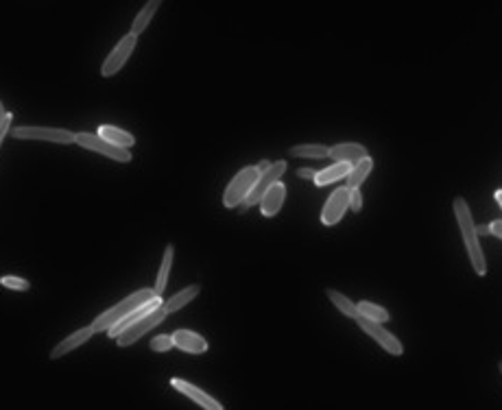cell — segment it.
I'll use <instances>...</instances> for the list:
<instances>
[{"label": "cell", "mask_w": 502, "mask_h": 410, "mask_svg": "<svg viewBox=\"0 0 502 410\" xmlns=\"http://www.w3.org/2000/svg\"><path fill=\"white\" fill-rule=\"evenodd\" d=\"M452 210H454V217H456V223H458V229H461V236H463V242H465V249H468L470 264H472L476 275H485V273H487L485 253H483V249H480L476 223L472 219V212H470L468 201L463 197H456L454 203H452Z\"/></svg>", "instance_id": "1"}, {"label": "cell", "mask_w": 502, "mask_h": 410, "mask_svg": "<svg viewBox=\"0 0 502 410\" xmlns=\"http://www.w3.org/2000/svg\"><path fill=\"white\" fill-rule=\"evenodd\" d=\"M155 297H157L155 288H140V290H136L133 295L125 297L123 301H118L116 306H112L110 310L103 312V315H98L94 319V323H92L94 334H96V332H98V334H100V332H107L112 325H116L118 321H123L125 317L131 315V312H136L138 308H143L145 303H149Z\"/></svg>", "instance_id": "2"}, {"label": "cell", "mask_w": 502, "mask_h": 410, "mask_svg": "<svg viewBox=\"0 0 502 410\" xmlns=\"http://www.w3.org/2000/svg\"><path fill=\"white\" fill-rule=\"evenodd\" d=\"M258 177H260L258 166H245L243 170H238L236 177L227 184V188L223 192V205L225 207H238L249 197V192L256 186Z\"/></svg>", "instance_id": "3"}, {"label": "cell", "mask_w": 502, "mask_h": 410, "mask_svg": "<svg viewBox=\"0 0 502 410\" xmlns=\"http://www.w3.org/2000/svg\"><path fill=\"white\" fill-rule=\"evenodd\" d=\"M164 319H166L164 308H162V306H157V308H153L151 312H147L145 317H140V319H136L133 323H129V325H127V327L116 336V343H118L120 347H129V345H133L136 341L143 339L149 329H153L155 325L162 323Z\"/></svg>", "instance_id": "4"}, {"label": "cell", "mask_w": 502, "mask_h": 410, "mask_svg": "<svg viewBox=\"0 0 502 410\" xmlns=\"http://www.w3.org/2000/svg\"><path fill=\"white\" fill-rule=\"evenodd\" d=\"M74 144L84 146V149H88V151H94V153L105 155V158H110V160H114V162H120V164H129V162H131L129 149L118 146V144H112L110 140L100 138L98 133H86V131H84V133H77Z\"/></svg>", "instance_id": "5"}, {"label": "cell", "mask_w": 502, "mask_h": 410, "mask_svg": "<svg viewBox=\"0 0 502 410\" xmlns=\"http://www.w3.org/2000/svg\"><path fill=\"white\" fill-rule=\"evenodd\" d=\"M13 138L18 140H42V142H53V144H72L77 133L57 129V127H37V125H25L15 127L11 131Z\"/></svg>", "instance_id": "6"}, {"label": "cell", "mask_w": 502, "mask_h": 410, "mask_svg": "<svg viewBox=\"0 0 502 410\" xmlns=\"http://www.w3.org/2000/svg\"><path fill=\"white\" fill-rule=\"evenodd\" d=\"M354 321L358 323V327L363 329L367 336H371L380 347H385L387 354H391V356H402V354H404V345H402V343L391 334V332H387L378 321H371V319H367V317H363V315H358Z\"/></svg>", "instance_id": "7"}, {"label": "cell", "mask_w": 502, "mask_h": 410, "mask_svg": "<svg viewBox=\"0 0 502 410\" xmlns=\"http://www.w3.org/2000/svg\"><path fill=\"white\" fill-rule=\"evenodd\" d=\"M284 172H286V162H282V160H279V162H273L267 170L260 172V177H258L256 186H253L251 192H249V197L238 205L240 212H245L247 207L260 203V199H263V194H265V192H267L275 182H279V177H282Z\"/></svg>", "instance_id": "8"}, {"label": "cell", "mask_w": 502, "mask_h": 410, "mask_svg": "<svg viewBox=\"0 0 502 410\" xmlns=\"http://www.w3.org/2000/svg\"><path fill=\"white\" fill-rule=\"evenodd\" d=\"M136 44H138V35L136 33L125 35L123 40L116 44V48L107 55V60L103 62V66H100V74H103V76H114L120 68L127 64V60H129V55L133 53Z\"/></svg>", "instance_id": "9"}, {"label": "cell", "mask_w": 502, "mask_h": 410, "mask_svg": "<svg viewBox=\"0 0 502 410\" xmlns=\"http://www.w3.org/2000/svg\"><path fill=\"white\" fill-rule=\"evenodd\" d=\"M350 192H352V188L343 186V188H336L330 194L326 205H324V210H321V223H324V225H336L341 219L345 217V212L350 207Z\"/></svg>", "instance_id": "10"}, {"label": "cell", "mask_w": 502, "mask_h": 410, "mask_svg": "<svg viewBox=\"0 0 502 410\" xmlns=\"http://www.w3.org/2000/svg\"><path fill=\"white\" fill-rule=\"evenodd\" d=\"M171 386L177 388L179 393H184L186 397H190V399H192L197 406H201V408H206V410H223V406H220L214 397H210L204 388H199V386H194V384H190V382H186V380L173 378V380H171Z\"/></svg>", "instance_id": "11"}, {"label": "cell", "mask_w": 502, "mask_h": 410, "mask_svg": "<svg viewBox=\"0 0 502 410\" xmlns=\"http://www.w3.org/2000/svg\"><path fill=\"white\" fill-rule=\"evenodd\" d=\"M284 199H286V186L282 182H275L265 194L263 199H260V214L267 219L275 217V214L282 210L284 205Z\"/></svg>", "instance_id": "12"}, {"label": "cell", "mask_w": 502, "mask_h": 410, "mask_svg": "<svg viewBox=\"0 0 502 410\" xmlns=\"http://www.w3.org/2000/svg\"><path fill=\"white\" fill-rule=\"evenodd\" d=\"M171 336H173L175 347L182 349V351H186V354L199 356V354H206V351H208V341L201 336V334H197V332L177 329L175 334H171Z\"/></svg>", "instance_id": "13"}, {"label": "cell", "mask_w": 502, "mask_h": 410, "mask_svg": "<svg viewBox=\"0 0 502 410\" xmlns=\"http://www.w3.org/2000/svg\"><path fill=\"white\" fill-rule=\"evenodd\" d=\"M94 336V329L92 325L90 327H81V329H77L74 334L66 336L62 343H59L53 351H51V360H59V358H64L66 354H70V351H74L77 347H81L84 343H88L90 339Z\"/></svg>", "instance_id": "14"}, {"label": "cell", "mask_w": 502, "mask_h": 410, "mask_svg": "<svg viewBox=\"0 0 502 410\" xmlns=\"http://www.w3.org/2000/svg\"><path fill=\"white\" fill-rule=\"evenodd\" d=\"M328 158H332L334 162H358L367 158V149L356 142H341L330 149Z\"/></svg>", "instance_id": "15"}, {"label": "cell", "mask_w": 502, "mask_h": 410, "mask_svg": "<svg viewBox=\"0 0 502 410\" xmlns=\"http://www.w3.org/2000/svg\"><path fill=\"white\" fill-rule=\"evenodd\" d=\"M350 168H352V162H334L332 166H328V168H324V170H319L317 175H315V186H319V188H324V186H330V184H334V182H338V179H345L348 177V172H350Z\"/></svg>", "instance_id": "16"}, {"label": "cell", "mask_w": 502, "mask_h": 410, "mask_svg": "<svg viewBox=\"0 0 502 410\" xmlns=\"http://www.w3.org/2000/svg\"><path fill=\"white\" fill-rule=\"evenodd\" d=\"M98 135L100 138L110 140L112 144H118V146H125V149H131L136 144V138L133 133L120 129V127H114V125H100L98 127Z\"/></svg>", "instance_id": "17"}, {"label": "cell", "mask_w": 502, "mask_h": 410, "mask_svg": "<svg viewBox=\"0 0 502 410\" xmlns=\"http://www.w3.org/2000/svg\"><path fill=\"white\" fill-rule=\"evenodd\" d=\"M371 170H374V160L369 158V155H367V158H363V160L354 162L350 172H348V177H345L348 179V188H360L367 182Z\"/></svg>", "instance_id": "18"}, {"label": "cell", "mask_w": 502, "mask_h": 410, "mask_svg": "<svg viewBox=\"0 0 502 410\" xmlns=\"http://www.w3.org/2000/svg\"><path fill=\"white\" fill-rule=\"evenodd\" d=\"M164 0H147V5L140 9V13L133 18V22H131V33H136V35H140V33H145L147 31V27H149V22L153 20V15L157 13V9H159V5H162Z\"/></svg>", "instance_id": "19"}, {"label": "cell", "mask_w": 502, "mask_h": 410, "mask_svg": "<svg viewBox=\"0 0 502 410\" xmlns=\"http://www.w3.org/2000/svg\"><path fill=\"white\" fill-rule=\"evenodd\" d=\"M199 286L197 284H192V286H188V288H184V290H179L177 295H173L171 299H166V301H162V308H164V312L166 315H171V312H177V310H182L184 306H188L197 295H199Z\"/></svg>", "instance_id": "20"}, {"label": "cell", "mask_w": 502, "mask_h": 410, "mask_svg": "<svg viewBox=\"0 0 502 410\" xmlns=\"http://www.w3.org/2000/svg\"><path fill=\"white\" fill-rule=\"evenodd\" d=\"M173 256H175V247L169 245L164 249V258H162V264H159V273H157V282H155V292L157 295H162L169 286V275H171V266H173Z\"/></svg>", "instance_id": "21"}, {"label": "cell", "mask_w": 502, "mask_h": 410, "mask_svg": "<svg viewBox=\"0 0 502 410\" xmlns=\"http://www.w3.org/2000/svg\"><path fill=\"white\" fill-rule=\"evenodd\" d=\"M330 149L326 144H297L291 149L293 158H306V160H321L328 158Z\"/></svg>", "instance_id": "22"}, {"label": "cell", "mask_w": 502, "mask_h": 410, "mask_svg": "<svg viewBox=\"0 0 502 410\" xmlns=\"http://www.w3.org/2000/svg\"><path fill=\"white\" fill-rule=\"evenodd\" d=\"M356 308H358V315H363V317H367L371 321H378V323H385V321L391 319L389 310L383 308V306H378V303H374V301H358Z\"/></svg>", "instance_id": "23"}, {"label": "cell", "mask_w": 502, "mask_h": 410, "mask_svg": "<svg viewBox=\"0 0 502 410\" xmlns=\"http://www.w3.org/2000/svg\"><path fill=\"white\" fill-rule=\"evenodd\" d=\"M326 295H328V299L341 310V312H343V315L345 317H350V319H356L358 317V308H356V303L354 301H350L345 295H343V292H338V290H328L326 292Z\"/></svg>", "instance_id": "24"}, {"label": "cell", "mask_w": 502, "mask_h": 410, "mask_svg": "<svg viewBox=\"0 0 502 410\" xmlns=\"http://www.w3.org/2000/svg\"><path fill=\"white\" fill-rule=\"evenodd\" d=\"M0 284H3L5 288H11V290H29L31 288V284L27 282V280H22V278H15V275H5L3 280H0Z\"/></svg>", "instance_id": "25"}, {"label": "cell", "mask_w": 502, "mask_h": 410, "mask_svg": "<svg viewBox=\"0 0 502 410\" xmlns=\"http://www.w3.org/2000/svg\"><path fill=\"white\" fill-rule=\"evenodd\" d=\"M173 347H175V343H173V336H169V334H159V336H155L151 341V349L153 351H169Z\"/></svg>", "instance_id": "26"}, {"label": "cell", "mask_w": 502, "mask_h": 410, "mask_svg": "<svg viewBox=\"0 0 502 410\" xmlns=\"http://www.w3.org/2000/svg\"><path fill=\"white\" fill-rule=\"evenodd\" d=\"M363 207V194H360V188H352L350 192V210L352 212H360Z\"/></svg>", "instance_id": "27"}, {"label": "cell", "mask_w": 502, "mask_h": 410, "mask_svg": "<svg viewBox=\"0 0 502 410\" xmlns=\"http://www.w3.org/2000/svg\"><path fill=\"white\" fill-rule=\"evenodd\" d=\"M11 121H13V116H11V114H7L5 118H0V144H3L5 135H7L9 129H11Z\"/></svg>", "instance_id": "28"}, {"label": "cell", "mask_w": 502, "mask_h": 410, "mask_svg": "<svg viewBox=\"0 0 502 410\" xmlns=\"http://www.w3.org/2000/svg\"><path fill=\"white\" fill-rule=\"evenodd\" d=\"M315 170L312 168H299L297 170V177H301V179H315Z\"/></svg>", "instance_id": "29"}, {"label": "cell", "mask_w": 502, "mask_h": 410, "mask_svg": "<svg viewBox=\"0 0 502 410\" xmlns=\"http://www.w3.org/2000/svg\"><path fill=\"white\" fill-rule=\"evenodd\" d=\"M489 229H491L494 236H498V238L502 240V219H500V221H494V223L489 225Z\"/></svg>", "instance_id": "30"}, {"label": "cell", "mask_w": 502, "mask_h": 410, "mask_svg": "<svg viewBox=\"0 0 502 410\" xmlns=\"http://www.w3.org/2000/svg\"><path fill=\"white\" fill-rule=\"evenodd\" d=\"M476 231H478V236H487V233H491L489 225H476Z\"/></svg>", "instance_id": "31"}, {"label": "cell", "mask_w": 502, "mask_h": 410, "mask_svg": "<svg viewBox=\"0 0 502 410\" xmlns=\"http://www.w3.org/2000/svg\"><path fill=\"white\" fill-rule=\"evenodd\" d=\"M269 166H271V162H267V160H263V162H260V164H258V170H260V172H263V170H267Z\"/></svg>", "instance_id": "32"}, {"label": "cell", "mask_w": 502, "mask_h": 410, "mask_svg": "<svg viewBox=\"0 0 502 410\" xmlns=\"http://www.w3.org/2000/svg\"><path fill=\"white\" fill-rule=\"evenodd\" d=\"M496 201H498V205L502 207V190H496Z\"/></svg>", "instance_id": "33"}, {"label": "cell", "mask_w": 502, "mask_h": 410, "mask_svg": "<svg viewBox=\"0 0 502 410\" xmlns=\"http://www.w3.org/2000/svg\"><path fill=\"white\" fill-rule=\"evenodd\" d=\"M7 114H9V111H7V109L3 107V103H0V118H5V116H7Z\"/></svg>", "instance_id": "34"}, {"label": "cell", "mask_w": 502, "mask_h": 410, "mask_svg": "<svg viewBox=\"0 0 502 410\" xmlns=\"http://www.w3.org/2000/svg\"><path fill=\"white\" fill-rule=\"evenodd\" d=\"M500 374H502V360H500Z\"/></svg>", "instance_id": "35"}]
</instances>
